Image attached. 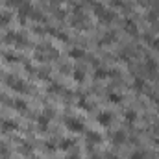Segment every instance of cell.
Returning <instances> with one entry per match:
<instances>
[{"label":"cell","mask_w":159,"mask_h":159,"mask_svg":"<svg viewBox=\"0 0 159 159\" xmlns=\"http://www.w3.org/2000/svg\"><path fill=\"white\" fill-rule=\"evenodd\" d=\"M109 120H111V117H109V115H102V117H100V122H102V124L109 122Z\"/></svg>","instance_id":"2"},{"label":"cell","mask_w":159,"mask_h":159,"mask_svg":"<svg viewBox=\"0 0 159 159\" xmlns=\"http://www.w3.org/2000/svg\"><path fill=\"white\" fill-rule=\"evenodd\" d=\"M69 130H74V131H81L83 130V126H81V122L80 120H69Z\"/></svg>","instance_id":"1"},{"label":"cell","mask_w":159,"mask_h":159,"mask_svg":"<svg viewBox=\"0 0 159 159\" xmlns=\"http://www.w3.org/2000/svg\"><path fill=\"white\" fill-rule=\"evenodd\" d=\"M131 159H144V157H142V156H137V154H135V156L131 157Z\"/></svg>","instance_id":"3"}]
</instances>
